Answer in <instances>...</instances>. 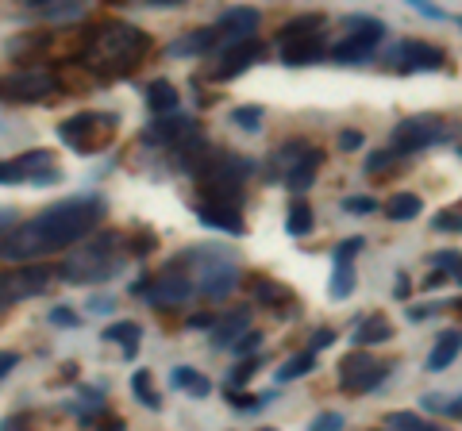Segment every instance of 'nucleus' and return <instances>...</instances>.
<instances>
[{"mask_svg": "<svg viewBox=\"0 0 462 431\" xmlns=\"http://www.w3.org/2000/svg\"><path fill=\"white\" fill-rule=\"evenodd\" d=\"M105 212L108 205L97 193L58 200V205L42 208L35 220L20 224L16 232H5V258L8 262H35V258L62 251L69 243L89 239L105 220Z\"/></svg>", "mask_w": 462, "mask_h": 431, "instance_id": "obj_1", "label": "nucleus"}, {"mask_svg": "<svg viewBox=\"0 0 462 431\" xmlns=\"http://www.w3.org/2000/svg\"><path fill=\"white\" fill-rule=\"evenodd\" d=\"M151 54V35L124 20H105L85 35L78 62L85 74H93L97 81H120L132 69H139Z\"/></svg>", "mask_w": 462, "mask_h": 431, "instance_id": "obj_2", "label": "nucleus"}, {"mask_svg": "<svg viewBox=\"0 0 462 431\" xmlns=\"http://www.w3.org/2000/svg\"><path fill=\"white\" fill-rule=\"evenodd\" d=\"M127 251L124 247V235L120 232H97L89 235V243H81L78 251L66 254L58 278L66 285H100V281H112L120 270L127 266Z\"/></svg>", "mask_w": 462, "mask_h": 431, "instance_id": "obj_3", "label": "nucleus"}, {"mask_svg": "<svg viewBox=\"0 0 462 431\" xmlns=\"http://www.w3.org/2000/svg\"><path fill=\"white\" fill-rule=\"evenodd\" d=\"M254 162L231 154V151H208L200 158V166L193 170L197 189L205 200H216V205H243V189H247Z\"/></svg>", "mask_w": 462, "mask_h": 431, "instance_id": "obj_4", "label": "nucleus"}, {"mask_svg": "<svg viewBox=\"0 0 462 431\" xmlns=\"http://www.w3.org/2000/svg\"><path fill=\"white\" fill-rule=\"evenodd\" d=\"M120 132V116L116 112H78V116H69L58 124V139L66 142L74 154H100L116 139Z\"/></svg>", "mask_w": 462, "mask_h": 431, "instance_id": "obj_5", "label": "nucleus"}, {"mask_svg": "<svg viewBox=\"0 0 462 431\" xmlns=\"http://www.w3.org/2000/svg\"><path fill=\"white\" fill-rule=\"evenodd\" d=\"M328 54V42H324V16H316V12H309V16H297L289 20L282 27V62L285 66H312L320 62Z\"/></svg>", "mask_w": 462, "mask_h": 431, "instance_id": "obj_6", "label": "nucleus"}, {"mask_svg": "<svg viewBox=\"0 0 462 431\" xmlns=\"http://www.w3.org/2000/svg\"><path fill=\"white\" fill-rule=\"evenodd\" d=\"M385 39V23L374 20V16H346V39H339L331 47V62L339 66H358V62H370L378 54Z\"/></svg>", "mask_w": 462, "mask_h": 431, "instance_id": "obj_7", "label": "nucleus"}, {"mask_svg": "<svg viewBox=\"0 0 462 431\" xmlns=\"http://www.w3.org/2000/svg\"><path fill=\"white\" fill-rule=\"evenodd\" d=\"M447 139H451V124H447L443 116H431V112H420V116L401 120L393 127V135H389V142L397 147L401 158L420 154L428 147H439V142H447Z\"/></svg>", "mask_w": 462, "mask_h": 431, "instance_id": "obj_8", "label": "nucleus"}, {"mask_svg": "<svg viewBox=\"0 0 462 431\" xmlns=\"http://www.w3.org/2000/svg\"><path fill=\"white\" fill-rule=\"evenodd\" d=\"M385 59L393 74H439V69H447V50L428 39H401Z\"/></svg>", "mask_w": 462, "mask_h": 431, "instance_id": "obj_9", "label": "nucleus"}, {"mask_svg": "<svg viewBox=\"0 0 462 431\" xmlns=\"http://www.w3.org/2000/svg\"><path fill=\"white\" fill-rule=\"evenodd\" d=\"M389 378V366L378 362L366 347H355L339 358V390L343 393H374Z\"/></svg>", "mask_w": 462, "mask_h": 431, "instance_id": "obj_10", "label": "nucleus"}, {"mask_svg": "<svg viewBox=\"0 0 462 431\" xmlns=\"http://www.w3.org/2000/svg\"><path fill=\"white\" fill-rule=\"evenodd\" d=\"M0 181L5 185H58L62 181V170L54 166L51 151H23L20 158H12L0 170Z\"/></svg>", "mask_w": 462, "mask_h": 431, "instance_id": "obj_11", "label": "nucleus"}, {"mask_svg": "<svg viewBox=\"0 0 462 431\" xmlns=\"http://www.w3.org/2000/svg\"><path fill=\"white\" fill-rule=\"evenodd\" d=\"M58 89H62V81L51 69H20V74H12L5 81V100H16V105H42V100H51Z\"/></svg>", "mask_w": 462, "mask_h": 431, "instance_id": "obj_12", "label": "nucleus"}, {"mask_svg": "<svg viewBox=\"0 0 462 431\" xmlns=\"http://www.w3.org/2000/svg\"><path fill=\"white\" fill-rule=\"evenodd\" d=\"M58 270L51 266H16V270H5V281H0V297H5V308H12L16 300L23 297H39L54 285Z\"/></svg>", "mask_w": 462, "mask_h": 431, "instance_id": "obj_13", "label": "nucleus"}, {"mask_svg": "<svg viewBox=\"0 0 462 431\" xmlns=\"http://www.w3.org/2000/svg\"><path fill=\"white\" fill-rule=\"evenodd\" d=\"M197 293V281L189 274H181V270H162L158 278H151L147 285V293H143V300L154 308H181V305H189Z\"/></svg>", "mask_w": 462, "mask_h": 431, "instance_id": "obj_14", "label": "nucleus"}, {"mask_svg": "<svg viewBox=\"0 0 462 431\" xmlns=\"http://www.w3.org/2000/svg\"><path fill=\"white\" fill-rule=\"evenodd\" d=\"M263 54H266V47L258 42V35L247 39V42H236V47H224V50L212 54L208 78H212V81H231V78L247 74V69H251L258 59H263Z\"/></svg>", "mask_w": 462, "mask_h": 431, "instance_id": "obj_15", "label": "nucleus"}, {"mask_svg": "<svg viewBox=\"0 0 462 431\" xmlns=\"http://www.w3.org/2000/svg\"><path fill=\"white\" fill-rule=\"evenodd\" d=\"M200 254V251H197ZM197 293L200 297H212V300H224V297H231V289L239 285V270H236V262H227V258H220V254H205L200 258V270H197Z\"/></svg>", "mask_w": 462, "mask_h": 431, "instance_id": "obj_16", "label": "nucleus"}, {"mask_svg": "<svg viewBox=\"0 0 462 431\" xmlns=\"http://www.w3.org/2000/svg\"><path fill=\"white\" fill-rule=\"evenodd\" d=\"M216 32H220V42H216V50L236 47V42H247V39H254V32H258V12L247 8V5L227 8L224 16L216 20ZM208 59H212V54H208Z\"/></svg>", "mask_w": 462, "mask_h": 431, "instance_id": "obj_17", "label": "nucleus"}, {"mask_svg": "<svg viewBox=\"0 0 462 431\" xmlns=\"http://www.w3.org/2000/svg\"><path fill=\"white\" fill-rule=\"evenodd\" d=\"M193 216L212 232H224V235H247V224L239 216V205H216V200H205L200 197L193 205Z\"/></svg>", "mask_w": 462, "mask_h": 431, "instance_id": "obj_18", "label": "nucleus"}, {"mask_svg": "<svg viewBox=\"0 0 462 431\" xmlns=\"http://www.w3.org/2000/svg\"><path fill=\"white\" fill-rule=\"evenodd\" d=\"M251 297H254L263 308H273V312H282V316H289V312L297 316V293L289 289V285L266 278V274L251 281Z\"/></svg>", "mask_w": 462, "mask_h": 431, "instance_id": "obj_19", "label": "nucleus"}, {"mask_svg": "<svg viewBox=\"0 0 462 431\" xmlns=\"http://www.w3.org/2000/svg\"><path fill=\"white\" fill-rule=\"evenodd\" d=\"M216 42H220V32H216V23H208L193 35L170 42V59H208V54H216Z\"/></svg>", "mask_w": 462, "mask_h": 431, "instance_id": "obj_20", "label": "nucleus"}, {"mask_svg": "<svg viewBox=\"0 0 462 431\" xmlns=\"http://www.w3.org/2000/svg\"><path fill=\"white\" fill-rule=\"evenodd\" d=\"M393 320H389L385 312H370V316H363V320L355 324V347H378V343H389L393 339Z\"/></svg>", "mask_w": 462, "mask_h": 431, "instance_id": "obj_21", "label": "nucleus"}, {"mask_svg": "<svg viewBox=\"0 0 462 431\" xmlns=\"http://www.w3.org/2000/svg\"><path fill=\"white\" fill-rule=\"evenodd\" d=\"M247 327H251V308L247 305H243V308H236V312H227V316H220V320H216L212 324V347H227L231 351V343H236L243 332H247Z\"/></svg>", "mask_w": 462, "mask_h": 431, "instance_id": "obj_22", "label": "nucleus"}, {"mask_svg": "<svg viewBox=\"0 0 462 431\" xmlns=\"http://www.w3.org/2000/svg\"><path fill=\"white\" fill-rule=\"evenodd\" d=\"M309 147L312 142H300V139H293V142H282L278 151H273V158H270V166H266V178L273 181V185H285V178H289V170H293L300 158L309 154Z\"/></svg>", "mask_w": 462, "mask_h": 431, "instance_id": "obj_23", "label": "nucleus"}, {"mask_svg": "<svg viewBox=\"0 0 462 431\" xmlns=\"http://www.w3.org/2000/svg\"><path fill=\"white\" fill-rule=\"evenodd\" d=\"M100 339L116 343V347L124 351L127 362H135V358H139V343H143V327L135 320H116V324L105 327V335H100Z\"/></svg>", "mask_w": 462, "mask_h": 431, "instance_id": "obj_24", "label": "nucleus"}, {"mask_svg": "<svg viewBox=\"0 0 462 431\" xmlns=\"http://www.w3.org/2000/svg\"><path fill=\"white\" fill-rule=\"evenodd\" d=\"M458 354H462V327H447V332L436 339L431 354H428V370L431 373H443Z\"/></svg>", "mask_w": 462, "mask_h": 431, "instance_id": "obj_25", "label": "nucleus"}, {"mask_svg": "<svg viewBox=\"0 0 462 431\" xmlns=\"http://www.w3.org/2000/svg\"><path fill=\"white\" fill-rule=\"evenodd\" d=\"M320 162H324V151L320 147H309V154L300 158V162L289 170V178H285V185H289V193H305V189H312V181H316V170H320Z\"/></svg>", "mask_w": 462, "mask_h": 431, "instance_id": "obj_26", "label": "nucleus"}, {"mask_svg": "<svg viewBox=\"0 0 462 431\" xmlns=\"http://www.w3.org/2000/svg\"><path fill=\"white\" fill-rule=\"evenodd\" d=\"M143 100H147V112H151V116H166V112H178V89H173L166 78L151 81L147 93H143Z\"/></svg>", "mask_w": 462, "mask_h": 431, "instance_id": "obj_27", "label": "nucleus"}, {"mask_svg": "<svg viewBox=\"0 0 462 431\" xmlns=\"http://www.w3.org/2000/svg\"><path fill=\"white\" fill-rule=\"evenodd\" d=\"M331 300H346L355 293V258H331Z\"/></svg>", "mask_w": 462, "mask_h": 431, "instance_id": "obj_28", "label": "nucleus"}, {"mask_svg": "<svg viewBox=\"0 0 462 431\" xmlns=\"http://www.w3.org/2000/svg\"><path fill=\"white\" fill-rule=\"evenodd\" d=\"M170 390H185V393H193V397H208L212 393V381L200 370H193V366H178V370L170 373Z\"/></svg>", "mask_w": 462, "mask_h": 431, "instance_id": "obj_29", "label": "nucleus"}, {"mask_svg": "<svg viewBox=\"0 0 462 431\" xmlns=\"http://www.w3.org/2000/svg\"><path fill=\"white\" fill-rule=\"evenodd\" d=\"M420 212H424V200L416 197V193H393V197L385 200V216H389V220H397V224L416 220Z\"/></svg>", "mask_w": 462, "mask_h": 431, "instance_id": "obj_30", "label": "nucleus"}, {"mask_svg": "<svg viewBox=\"0 0 462 431\" xmlns=\"http://www.w3.org/2000/svg\"><path fill=\"white\" fill-rule=\"evenodd\" d=\"M132 393L143 408H151V412H162V397H158L154 390V381H151V370H135L132 373Z\"/></svg>", "mask_w": 462, "mask_h": 431, "instance_id": "obj_31", "label": "nucleus"}, {"mask_svg": "<svg viewBox=\"0 0 462 431\" xmlns=\"http://www.w3.org/2000/svg\"><path fill=\"white\" fill-rule=\"evenodd\" d=\"M312 208L305 205V200H293L289 205V216H285V232L289 235H297V239H305V235H312Z\"/></svg>", "mask_w": 462, "mask_h": 431, "instance_id": "obj_32", "label": "nucleus"}, {"mask_svg": "<svg viewBox=\"0 0 462 431\" xmlns=\"http://www.w3.org/2000/svg\"><path fill=\"white\" fill-rule=\"evenodd\" d=\"M263 120H266L263 105H236V108H231V124H236L239 132H247V135L263 132Z\"/></svg>", "mask_w": 462, "mask_h": 431, "instance_id": "obj_33", "label": "nucleus"}, {"mask_svg": "<svg viewBox=\"0 0 462 431\" xmlns=\"http://www.w3.org/2000/svg\"><path fill=\"white\" fill-rule=\"evenodd\" d=\"M224 397L236 412H263L273 400V393H243V390H224Z\"/></svg>", "mask_w": 462, "mask_h": 431, "instance_id": "obj_34", "label": "nucleus"}, {"mask_svg": "<svg viewBox=\"0 0 462 431\" xmlns=\"http://www.w3.org/2000/svg\"><path fill=\"white\" fill-rule=\"evenodd\" d=\"M312 366H316V351L309 347V351L293 354V358H289V362L278 370V381H297V378H305V373H312Z\"/></svg>", "mask_w": 462, "mask_h": 431, "instance_id": "obj_35", "label": "nucleus"}, {"mask_svg": "<svg viewBox=\"0 0 462 431\" xmlns=\"http://www.w3.org/2000/svg\"><path fill=\"white\" fill-rule=\"evenodd\" d=\"M385 427H397V431H439L436 424L424 420V416H416V412H389Z\"/></svg>", "mask_w": 462, "mask_h": 431, "instance_id": "obj_36", "label": "nucleus"}, {"mask_svg": "<svg viewBox=\"0 0 462 431\" xmlns=\"http://www.w3.org/2000/svg\"><path fill=\"white\" fill-rule=\"evenodd\" d=\"M258 358L254 354H247V358H239V366H231V373H227V381H224V390H243V385H247L254 373H258Z\"/></svg>", "mask_w": 462, "mask_h": 431, "instance_id": "obj_37", "label": "nucleus"}, {"mask_svg": "<svg viewBox=\"0 0 462 431\" xmlns=\"http://www.w3.org/2000/svg\"><path fill=\"white\" fill-rule=\"evenodd\" d=\"M258 347H263V332H254V327H247L236 343H231V354L236 358H247V354H254Z\"/></svg>", "mask_w": 462, "mask_h": 431, "instance_id": "obj_38", "label": "nucleus"}, {"mask_svg": "<svg viewBox=\"0 0 462 431\" xmlns=\"http://www.w3.org/2000/svg\"><path fill=\"white\" fill-rule=\"evenodd\" d=\"M397 147H393V142H389V147H382V151H374L370 158H366V174H378V170H389V166H393L397 162Z\"/></svg>", "mask_w": 462, "mask_h": 431, "instance_id": "obj_39", "label": "nucleus"}, {"mask_svg": "<svg viewBox=\"0 0 462 431\" xmlns=\"http://www.w3.org/2000/svg\"><path fill=\"white\" fill-rule=\"evenodd\" d=\"M154 247H158V239H154V232H147V227H143V232H135L132 243H127V251L139 254V258H147Z\"/></svg>", "mask_w": 462, "mask_h": 431, "instance_id": "obj_40", "label": "nucleus"}, {"mask_svg": "<svg viewBox=\"0 0 462 431\" xmlns=\"http://www.w3.org/2000/svg\"><path fill=\"white\" fill-rule=\"evenodd\" d=\"M382 205L374 197H346L343 200V212H351V216H370V212H378Z\"/></svg>", "mask_w": 462, "mask_h": 431, "instance_id": "obj_41", "label": "nucleus"}, {"mask_svg": "<svg viewBox=\"0 0 462 431\" xmlns=\"http://www.w3.org/2000/svg\"><path fill=\"white\" fill-rule=\"evenodd\" d=\"M431 227H436V232H451V235H458V232H462V216H458V212H439L436 220H431Z\"/></svg>", "mask_w": 462, "mask_h": 431, "instance_id": "obj_42", "label": "nucleus"}, {"mask_svg": "<svg viewBox=\"0 0 462 431\" xmlns=\"http://www.w3.org/2000/svg\"><path fill=\"white\" fill-rule=\"evenodd\" d=\"M336 142H339V151H346V154H355V151H358V147H363V142H366V139H363V132H355V127H343V132H339V139H336Z\"/></svg>", "mask_w": 462, "mask_h": 431, "instance_id": "obj_43", "label": "nucleus"}, {"mask_svg": "<svg viewBox=\"0 0 462 431\" xmlns=\"http://www.w3.org/2000/svg\"><path fill=\"white\" fill-rule=\"evenodd\" d=\"M47 320H51L54 327H78V324H81V316H78L74 308H51Z\"/></svg>", "mask_w": 462, "mask_h": 431, "instance_id": "obj_44", "label": "nucleus"}, {"mask_svg": "<svg viewBox=\"0 0 462 431\" xmlns=\"http://www.w3.org/2000/svg\"><path fill=\"white\" fill-rule=\"evenodd\" d=\"M366 247V239L363 235H355V239H343L336 251H331V258H358V251Z\"/></svg>", "mask_w": 462, "mask_h": 431, "instance_id": "obj_45", "label": "nucleus"}, {"mask_svg": "<svg viewBox=\"0 0 462 431\" xmlns=\"http://www.w3.org/2000/svg\"><path fill=\"white\" fill-rule=\"evenodd\" d=\"M404 5H409V8H416V12H420V16H428V20H451V16H447V12H443V8H436V5H431V0H404Z\"/></svg>", "mask_w": 462, "mask_h": 431, "instance_id": "obj_46", "label": "nucleus"}, {"mask_svg": "<svg viewBox=\"0 0 462 431\" xmlns=\"http://www.w3.org/2000/svg\"><path fill=\"white\" fill-rule=\"evenodd\" d=\"M428 262H431V266H443V270H451V274H455V266L462 262V254H458V251H436V254L428 258Z\"/></svg>", "mask_w": 462, "mask_h": 431, "instance_id": "obj_47", "label": "nucleus"}, {"mask_svg": "<svg viewBox=\"0 0 462 431\" xmlns=\"http://www.w3.org/2000/svg\"><path fill=\"white\" fill-rule=\"evenodd\" d=\"M312 427L316 431H336V427H343V412H320L312 420Z\"/></svg>", "mask_w": 462, "mask_h": 431, "instance_id": "obj_48", "label": "nucleus"}, {"mask_svg": "<svg viewBox=\"0 0 462 431\" xmlns=\"http://www.w3.org/2000/svg\"><path fill=\"white\" fill-rule=\"evenodd\" d=\"M447 305H409L404 308V316H409V320L416 324V320H428V316H436V312H443Z\"/></svg>", "mask_w": 462, "mask_h": 431, "instance_id": "obj_49", "label": "nucleus"}, {"mask_svg": "<svg viewBox=\"0 0 462 431\" xmlns=\"http://www.w3.org/2000/svg\"><path fill=\"white\" fill-rule=\"evenodd\" d=\"M212 324H216L212 312H197V316H189V320H185V327H189V332H212Z\"/></svg>", "mask_w": 462, "mask_h": 431, "instance_id": "obj_50", "label": "nucleus"}, {"mask_svg": "<svg viewBox=\"0 0 462 431\" xmlns=\"http://www.w3.org/2000/svg\"><path fill=\"white\" fill-rule=\"evenodd\" d=\"M447 278H451V270H443V266H436V270H431V274L420 281V289H439V285H447Z\"/></svg>", "mask_w": 462, "mask_h": 431, "instance_id": "obj_51", "label": "nucleus"}, {"mask_svg": "<svg viewBox=\"0 0 462 431\" xmlns=\"http://www.w3.org/2000/svg\"><path fill=\"white\" fill-rule=\"evenodd\" d=\"M331 343H336V332H331V327H316L312 332V351H328Z\"/></svg>", "mask_w": 462, "mask_h": 431, "instance_id": "obj_52", "label": "nucleus"}, {"mask_svg": "<svg viewBox=\"0 0 462 431\" xmlns=\"http://www.w3.org/2000/svg\"><path fill=\"white\" fill-rule=\"evenodd\" d=\"M112 308H116L112 297H93V300H89V312H97V316H105V312H112Z\"/></svg>", "mask_w": 462, "mask_h": 431, "instance_id": "obj_53", "label": "nucleus"}, {"mask_svg": "<svg viewBox=\"0 0 462 431\" xmlns=\"http://www.w3.org/2000/svg\"><path fill=\"white\" fill-rule=\"evenodd\" d=\"M443 416H447V420H462V393L455 400H447V412Z\"/></svg>", "mask_w": 462, "mask_h": 431, "instance_id": "obj_54", "label": "nucleus"}, {"mask_svg": "<svg viewBox=\"0 0 462 431\" xmlns=\"http://www.w3.org/2000/svg\"><path fill=\"white\" fill-rule=\"evenodd\" d=\"M16 366H20V358H16V354H12V351H8L5 358H0V378H8V373H12V370H16Z\"/></svg>", "mask_w": 462, "mask_h": 431, "instance_id": "obj_55", "label": "nucleus"}, {"mask_svg": "<svg viewBox=\"0 0 462 431\" xmlns=\"http://www.w3.org/2000/svg\"><path fill=\"white\" fill-rule=\"evenodd\" d=\"M139 5H147V8H181V5H189V0H139Z\"/></svg>", "mask_w": 462, "mask_h": 431, "instance_id": "obj_56", "label": "nucleus"}, {"mask_svg": "<svg viewBox=\"0 0 462 431\" xmlns=\"http://www.w3.org/2000/svg\"><path fill=\"white\" fill-rule=\"evenodd\" d=\"M409 293H412V281H409V274H404V270H401V274H397V297L404 300Z\"/></svg>", "mask_w": 462, "mask_h": 431, "instance_id": "obj_57", "label": "nucleus"}, {"mask_svg": "<svg viewBox=\"0 0 462 431\" xmlns=\"http://www.w3.org/2000/svg\"><path fill=\"white\" fill-rule=\"evenodd\" d=\"M447 308H455V312L462 316V297H458V300H447Z\"/></svg>", "mask_w": 462, "mask_h": 431, "instance_id": "obj_58", "label": "nucleus"}, {"mask_svg": "<svg viewBox=\"0 0 462 431\" xmlns=\"http://www.w3.org/2000/svg\"><path fill=\"white\" fill-rule=\"evenodd\" d=\"M451 278H455V281H458V285H462V262H458V266H455V274H451Z\"/></svg>", "mask_w": 462, "mask_h": 431, "instance_id": "obj_59", "label": "nucleus"}, {"mask_svg": "<svg viewBox=\"0 0 462 431\" xmlns=\"http://www.w3.org/2000/svg\"><path fill=\"white\" fill-rule=\"evenodd\" d=\"M451 23H458V27H462V16H451Z\"/></svg>", "mask_w": 462, "mask_h": 431, "instance_id": "obj_60", "label": "nucleus"}, {"mask_svg": "<svg viewBox=\"0 0 462 431\" xmlns=\"http://www.w3.org/2000/svg\"><path fill=\"white\" fill-rule=\"evenodd\" d=\"M458 154H462V147H458Z\"/></svg>", "mask_w": 462, "mask_h": 431, "instance_id": "obj_61", "label": "nucleus"}]
</instances>
